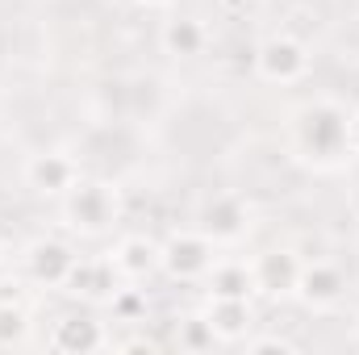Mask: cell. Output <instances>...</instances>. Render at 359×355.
I'll return each instance as SVG.
<instances>
[{"instance_id": "cell-23", "label": "cell", "mask_w": 359, "mask_h": 355, "mask_svg": "<svg viewBox=\"0 0 359 355\" xmlns=\"http://www.w3.org/2000/svg\"><path fill=\"white\" fill-rule=\"evenodd\" d=\"M355 343H359V330H355Z\"/></svg>"}, {"instance_id": "cell-12", "label": "cell", "mask_w": 359, "mask_h": 355, "mask_svg": "<svg viewBox=\"0 0 359 355\" xmlns=\"http://www.w3.org/2000/svg\"><path fill=\"white\" fill-rule=\"evenodd\" d=\"M205 318H209L217 343H238V339H247V330H251V322H255V318H251V301H243V297H209Z\"/></svg>"}, {"instance_id": "cell-16", "label": "cell", "mask_w": 359, "mask_h": 355, "mask_svg": "<svg viewBox=\"0 0 359 355\" xmlns=\"http://www.w3.org/2000/svg\"><path fill=\"white\" fill-rule=\"evenodd\" d=\"M213 343H217V335H213V326H209V318L205 314H188V318H180L176 322V347L180 351H213Z\"/></svg>"}, {"instance_id": "cell-8", "label": "cell", "mask_w": 359, "mask_h": 355, "mask_svg": "<svg viewBox=\"0 0 359 355\" xmlns=\"http://www.w3.org/2000/svg\"><path fill=\"white\" fill-rule=\"evenodd\" d=\"M76 180H80V168L63 151H38L25 159V184L42 196H67Z\"/></svg>"}, {"instance_id": "cell-17", "label": "cell", "mask_w": 359, "mask_h": 355, "mask_svg": "<svg viewBox=\"0 0 359 355\" xmlns=\"http://www.w3.org/2000/svg\"><path fill=\"white\" fill-rule=\"evenodd\" d=\"M25 339H29L25 301H0V347H25Z\"/></svg>"}, {"instance_id": "cell-6", "label": "cell", "mask_w": 359, "mask_h": 355, "mask_svg": "<svg viewBox=\"0 0 359 355\" xmlns=\"http://www.w3.org/2000/svg\"><path fill=\"white\" fill-rule=\"evenodd\" d=\"M72 264H76V251L63 239H38L25 247V276L42 288H63Z\"/></svg>"}, {"instance_id": "cell-7", "label": "cell", "mask_w": 359, "mask_h": 355, "mask_svg": "<svg viewBox=\"0 0 359 355\" xmlns=\"http://www.w3.org/2000/svg\"><path fill=\"white\" fill-rule=\"evenodd\" d=\"M201 230L213 243H238L251 230V205L243 196H234V192H222L201 209Z\"/></svg>"}, {"instance_id": "cell-22", "label": "cell", "mask_w": 359, "mask_h": 355, "mask_svg": "<svg viewBox=\"0 0 359 355\" xmlns=\"http://www.w3.org/2000/svg\"><path fill=\"white\" fill-rule=\"evenodd\" d=\"M280 4H288V8H301V4H309V0H280Z\"/></svg>"}, {"instance_id": "cell-13", "label": "cell", "mask_w": 359, "mask_h": 355, "mask_svg": "<svg viewBox=\"0 0 359 355\" xmlns=\"http://www.w3.org/2000/svg\"><path fill=\"white\" fill-rule=\"evenodd\" d=\"M159 46H163V55H172V59H196V55H205V46H209V29H205L196 17H172V21H163V29H159Z\"/></svg>"}, {"instance_id": "cell-19", "label": "cell", "mask_w": 359, "mask_h": 355, "mask_svg": "<svg viewBox=\"0 0 359 355\" xmlns=\"http://www.w3.org/2000/svg\"><path fill=\"white\" fill-rule=\"evenodd\" d=\"M247 351H251V355H264V351L292 355V351H297V343H288V339H280V335H259V339H247Z\"/></svg>"}, {"instance_id": "cell-9", "label": "cell", "mask_w": 359, "mask_h": 355, "mask_svg": "<svg viewBox=\"0 0 359 355\" xmlns=\"http://www.w3.org/2000/svg\"><path fill=\"white\" fill-rule=\"evenodd\" d=\"M251 272H255V293H268L271 301H284V297L297 293L301 260H297V251H288V247H271L264 255H255Z\"/></svg>"}, {"instance_id": "cell-14", "label": "cell", "mask_w": 359, "mask_h": 355, "mask_svg": "<svg viewBox=\"0 0 359 355\" xmlns=\"http://www.w3.org/2000/svg\"><path fill=\"white\" fill-rule=\"evenodd\" d=\"M50 343H55V351L88 355V351H100V347L109 343V335H104V326L92 322V318H63V322L55 326Z\"/></svg>"}, {"instance_id": "cell-20", "label": "cell", "mask_w": 359, "mask_h": 355, "mask_svg": "<svg viewBox=\"0 0 359 355\" xmlns=\"http://www.w3.org/2000/svg\"><path fill=\"white\" fill-rule=\"evenodd\" d=\"M347 142H351V155H359V109L347 113Z\"/></svg>"}, {"instance_id": "cell-11", "label": "cell", "mask_w": 359, "mask_h": 355, "mask_svg": "<svg viewBox=\"0 0 359 355\" xmlns=\"http://www.w3.org/2000/svg\"><path fill=\"white\" fill-rule=\"evenodd\" d=\"M109 260H113V267H117L121 280H147V276L159 267V243H151L147 234H126V239L109 251Z\"/></svg>"}, {"instance_id": "cell-18", "label": "cell", "mask_w": 359, "mask_h": 355, "mask_svg": "<svg viewBox=\"0 0 359 355\" xmlns=\"http://www.w3.org/2000/svg\"><path fill=\"white\" fill-rule=\"evenodd\" d=\"M109 305H113V318L117 322H147V293L142 288H117L113 297H109Z\"/></svg>"}, {"instance_id": "cell-1", "label": "cell", "mask_w": 359, "mask_h": 355, "mask_svg": "<svg viewBox=\"0 0 359 355\" xmlns=\"http://www.w3.org/2000/svg\"><path fill=\"white\" fill-rule=\"evenodd\" d=\"M292 151L313 168V172H334L347 163L351 142H347V109L330 96H313L288 117Z\"/></svg>"}, {"instance_id": "cell-4", "label": "cell", "mask_w": 359, "mask_h": 355, "mask_svg": "<svg viewBox=\"0 0 359 355\" xmlns=\"http://www.w3.org/2000/svg\"><path fill=\"white\" fill-rule=\"evenodd\" d=\"M213 239L205 230H176L168 243H159V267L172 280H201L213 267Z\"/></svg>"}, {"instance_id": "cell-21", "label": "cell", "mask_w": 359, "mask_h": 355, "mask_svg": "<svg viewBox=\"0 0 359 355\" xmlns=\"http://www.w3.org/2000/svg\"><path fill=\"white\" fill-rule=\"evenodd\" d=\"M142 8H163V4H172V0H138Z\"/></svg>"}, {"instance_id": "cell-3", "label": "cell", "mask_w": 359, "mask_h": 355, "mask_svg": "<svg viewBox=\"0 0 359 355\" xmlns=\"http://www.w3.org/2000/svg\"><path fill=\"white\" fill-rule=\"evenodd\" d=\"M255 76L264 84H297L309 76V51L292 34H271L255 46Z\"/></svg>"}, {"instance_id": "cell-5", "label": "cell", "mask_w": 359, "mask_h": 355, "mask_svg": "<svg viewBox=\"0 0 359 355\" xmlns=\"http://www.w3.org/2000/svg\"><path fill=\"white\" fill-rule=\"evenodd\" d=\"M343 293H347V276H343V267L326 264V260L301 264L297 293H292V297H301V305H309V309H334V305L343 301Z\"/></svg>"}, {"instance_id": "cell-2", "label": "cell", "mask_w": 359, "mask_h": 355, "mask_svg": "<svg viewBox=\"0 0 359 355\" xmlns=\"http://www.w3.org/2000/svg\"><path fill=\"white\" fill-rule=\"evenodd\" d=\"M63 217H67V226H72L76 234L96 239V234H104V230L117 226V217H121V196H117V188L104 184V180H76L72 192L63 196Z\"/></svg>"}, {"instance_id": "cell-15", "label": "cell", "mask_w": 359, "mask_h": 355, "mask_svg": "<svg viewBox=\"0 0 359 355\" xmlns=\"http://www.w3.org/2000/svg\"><path fill=\"white\" fill-rule=\"evenodd\" d=\"M251 293H255V272H251V264L226 260V264L209 267V297H243V301H251Z\"/></svg>"}, {"instance_id": "cell-10", "label": "cell", "mask_w": 359, "mask_h": 355, "mask_svg": "<svg viewBox=\"0 0 359 355\" xmlns=\"http://www.w3.org/2000/svg\"><path fill=\"white\" fill-rule=\"evenodd\" d=\"M63 288L76 293V297H84V301H109L121 288V276H117V267H113L109 255H96V260H80L76 255Z\"/></svg>"}]
</instances>
